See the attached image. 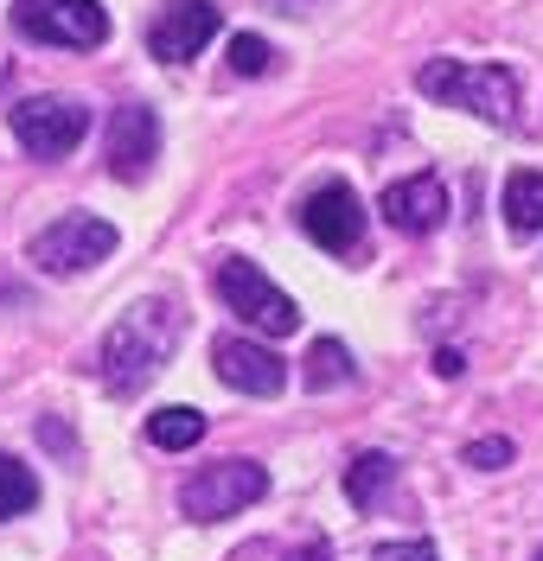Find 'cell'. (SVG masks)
Here are the masks:
<instances>
[{"label": "cell", "instance_id": "obj_18", "mask_svg": "<svg viewBox=\"0 0 543 561\" xmlns=\"http://www.w3.org/2000/svg\"><path fill=\"white\" fill-rule=\"evenodd\" d=\"M269 58H275V51H269V38H256V33L230 38V70H237V77H262Z\"/></svg>", "mask_w": 543, "mask_h": 561}, {"label": "cell", "instance_id": "obj_8", "mask_svg": "<svg viewBox=\"0 0 543 561\" xmlns=\"http://www.w3.org/2000/svg\"><path fill=\"white\" fill-rule=\"evenodd\" d=\"M301 230H307L326 255H352V249H359V237H364L359 192H352L346 179H326V185H314V192L301 198Z\"/></svg>", "mask_w": 543, "mask_h": 561}, {"label": "cell", "instance_id": "obj_4", "mask_svg": "<svg viewBox=\"0 0 543 561\" xmlns=\"http://www.w3.org/2000/svg\"><path fill=\"white\" fill-rule=\"evenodd\" d=\"M115 243H122V230H115V224L90 217V210H71V217L45 224L26 255H33L45 275H83V268L109 262V255H115Z\"/></svg>", "mask_w": 543, "mask_h": 561}, {"label": "cell", "instance_id": "obj_17", "mask_svg": "<svg viewBox=\"0 0 543 561\" xmlns=\"http://www.w3.org/2000/svg\"><path fill=\"white\" fill-rule=\"evenodd\" d=\"M339 383H352V351L339 339H320L307 351V389H339Z\"/></svg>", "mask_w": 543, "mask_h": 561}, {"label": "cell", "instance_id": "obj_9", "mask_svg": "<svg viewBox=\"0 0 543 561\" xmlns=\"http://www.w3.org/2000/svg\"><path fill=\"white\" fill-rule=\"evenodd\" d=\"M217 26H224V13H217L212 0H173V7L147 26V51H154L160 65H185V58H199L217 38Z\"/></svg>", "mask_w": 543, "mask_h": 561}, {"label": "cell", "instance_id": "obj_6", "mask_svg": "<svg viewBox=\"0 0 543 561\" xmlns=\"http://www.w3.org/2000/svg\"><path fill=\"white\" fill-rule=\"evenodd\" d=\"M13 33L38 38V45H65V51H97L109 38V13L97 0H20Z\"/></svg>", "mask_w": 543, "mask_h": 561}, {"label": "cell", "instance_id": "obj_13", "mask_svg": "<svg viewBox=\"0 0 543 561\" xmlns=\"http://www.w3.org/2000/svg\"><path fill=\"white\" fill-rule=\"evenodd\" d=\"M506 224H511V237H538L543 230V173L518 167L506 179Z\"/></svg>", "mask_w": 543, "mask_h": 561}, {"label": "cell", "instance_id": "obj_7", "mask_svg": "<svg viewBox=\"0 0 543 561\" xmlns=\"http://www.w3.org/2000/svg\"><path fill=\"white\" fill-rule=\"evenodd\" d=\"M7 122H13V140L33 160H65L77 140L90 135V108L77 96H26V103H13Z\"/></svg>", "mask_w": 543, "mask_h": 561}, {"label": "cell", "instance_id": "obj_11", "mask_svg": "<svg viewBox=\"0 0 543 561\" xmlns=\"http://www.w3.org/2000/svg\"><path fill=\"white\" fill-rule=\"evenodd\" d=\"M154 160H160V115L147 103L115 108V122H109V173L135 185V179L154 173Z\"/></svg>", "mask_w": 543, "mask_h": 561}, {"label": "cell", "instance_id": "obj_5", "mask_svg": "<svg viewBox=\"0 0 543 561\" xmlns=\"http://www.w3.org/2000/svg\"><path fill=\"white\" fill-rule=\"evenodd\" d=\"M269 497V472L256 466V459H217L205 466L192 485H185V517L192 524H217V517H237V511H250Z\"/></svg>", "mask_w": 543, "mask_h": 561}, {"label": "cell", "instance_id": "obj_3", "mask_svg": "<svg viewBox=\"0 0 543 561\" xmlns=\"http://www.w3.org/2000/svg\"><path fill=\"white\" fill-rule=\"evenodd\" d=\"M217 300H224V313H237L250 332H269V339H289L294 325H301L294 300L262 275L256 262H244V255H224V268H217Z\"/></svg>", "mask_w": 543, "mask_h": 561}, {"label": "cell", "instance_id": "obj_16", "mask_svg": "<svg viewBox=\"0 0 543 561\" xmlns=\"http://www.w3.org/2000/svg\"><path fill=\"white\" fill-rule=\"evenodd\" d=\"M391 472H397V459L391 454H359L352 459V472H346V497H352V504H377V497H384V485H391Z\"/></svg>", "mask_w": 543, "mask_h": 561}, {"label": "cell", "instance_id": "obj_22", "mask_svg": "<svg viewBox=\"0 0 543 561\" xmlns=\"http://www.w3.org/2000/svg\"><path fill=\"white\" fill-rule=\"evenodd\" d=\"M289 561H332V549H326V542H301Z\"/></svg>", "mask_w": 543, "mask_h": 561}, {"label": "cell", "instance_id": "obj_15", "mask_svg": "<svg viewBox=\"0 0 543 561\" xmlns=\"http://www.w3.org/2000/svg\"><path fill=\"white\" fill-rule=\"evenodd\" d=\"M33 504H38L33 466H20L13 454H0V524H7V517H26Z\"/></svg>", "mask_w": 543, "mask_h": 561}, {"label": "cell", "instance_id": "obj_2", "mask_svg": "<svg viewBox=\"0 0 543 561\" xmlns=\"http://www.w3.org/2000/svg\"><path fill=\"white\" fill-rule=\"evenodd\" d=\"M416 90L441 108H467L493 128L518 122V77L506 65H467V58H429L416 70Z\"/></svg>", "mask_w": 543, "mask_h": 561}, {"label": "cell", "instance_id": "obj_20", "mask_svg": "<svg viewBox=\"0 0 543 561\" xmlns=\"http://www.w3.org/2000/svg\"><path fill=\"white\" fill-rule=\"evenodd\" d=\"M371 561H441V556H434V542H377Z\"/></svg>", "mask_w": 543, "mask_h": 561}, {"label": "cell", "instance_id": "obj_1", "mask_svg": "<svg viewBox=\"0 0 543 561\" xmlns=\"http://www.w3.org/2000/svg\"><path fill=\"white\" fill-rule=\"evenodd\" d=\"M180 307L173 300H135L103 332V389L109 396H142L180 351Z\"/></svg>", "mask_w": 543, "mask_h": 561}, {"label": "cell", "instance_id": "obj_19", "mask_svg": "<svg viewBox=\"0 0 543 561\" xmlns=\"http://www.w3.org/2000/svg\"><path fill=\"white\" fill-rule=\"evenodd\" d=\"M467 466H479V472H499V466H511V440H506V434H486V440H473V447H467Z\"/></svg>", "mask_w": 543, "mask_h": 561}, {"label": "cell", "instance_id": "obj_10", "mask_svg": "<svg viewBox=\"0 0 543 561\" xmlns=\"http://www.w3.org/2000/svg\"><path fill=\"white\" fill-rule=\"evenodd\" d=\"M212 370H217V383L244 389V396H282V383H289V364L262 339H217Z\"/></svg>", "mask_w": 543, "mask_h": 561}, {"label": "cell", "instance_id": "obj_21", "mask_svg": "<svg viewBox=\"0 0 543 561\" xmlns=\"http://www.w3.org/2000/svg\"><path fill=\"white\" fill-rule=\"evenodd\" d=\"M434 370H441V377H461V370H467V357H461V351H441V357H434Z\"/></svg>", "mask_w": 543, "mask_h": 561}, {"label": "cell", "instance_id": "obj_14", "mask_svg": "<svg viewBox=\"0 0 543 561\" xmlns=\"http://www.w3.org/2000/svg\"><path fill=\"white\" fill-rule=\"evenodd\" d=\"M147 440L160 454H185V447L205 440V415L199 409H160V415H147Z\"/></svg>", "mask_w": 543, "mask_h": 561}, {"label": "cell", "instance_id": "obj_12", "mask_svg": "<svg viewBox=\"0 0 543 561\" xmlns=\"http://www.w3.org/2000/svg\"><path fill=\"white\" fill-rule=\"evenodd\" d=\"M377 210H384V224L403 230V237H429V230H441V217H448V185L434 173L397 179V185L377 198Z\"/></svg>", "mask_w": 543, "mask_h": 561}]
</instances>
